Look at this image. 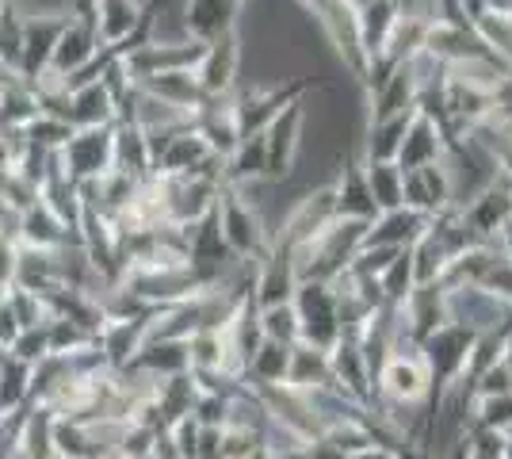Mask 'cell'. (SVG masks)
I'll use <instances>...</instances> for the list:
<instances>
[{"label":"cell","mask_w":512,"mask_h":459,"mask_svg":"<svg viewBox=\"0 0 512 459\" xmlns=\"http://www.w3.org/2000/svg\"><path fill=\"white\" fill-rule=\"evenodd\" d=\"M111 150H115V169H119V173L134 176V180H142V176L153 173L150 142H146V134L138 131L134 123H115Z\"/></svg>","instance_id":"10"},{"label":"cell","mask_w":512,"mask_h":459,"mask_svg":"<svg viewBox=\"0 0 512 459\" xmlns=\"http://www.w3.org/2000/svg\"><path fill=\"white\" fill-rule=\"evenodd\" d=\"M138 88L153 96V100H161V104H172V108L180 111H192L199 108V100H203V92L195 85V69H169V73H153L146 81H138Z\"/></svg>","instance_id":"9"},{"label":"cell","mask_w":512,"mask_h":459,"mask_svg":"<svg viewBox=\"0 0 512 459\" xmlns=\"http://www.w3.org/2000/svg\"><path fill=\"white\" fill-rule=\"evenodd\" d=\"M23 12V66L20 81H35L46 66H50V54L54 43L62 35L69 12H50V8H20Z\"/></svg>","instance_id":"2"},{"label":"cell","mask_w":512,"mask_h":459,"mask_svg":"<svg viewBox=\"0 0 512 459\" xmlns=\"http://www.w3.org/2000/svg\"><path fill=\"white\" fill-rule=\"evenodd\" d=\"M12 81H16V73H8V69L0 66V92H4V88L12 85Z\"/></svg>","instance_id":"19"},{"label":"cell","mask_w":512,"mask_h":459,"mask_svg":"<svg viewBox=\"0 0 512 459\" xmlns=\"http://www.w3.org/2000/svg\"><path fill=\"white\" fill-rule=\"evenodd\" d=\"M119 111H115V100L100 81H88V85L73 88L69 92V123L77 131H88V127H115Z\"/></svg>","instance_id":"8"},{"label":"cell","mask_w":512,"mask_h":459,"mask_svg":"<svg viewBox=\"0 0 512 459\" xmlns=\"http://www.w3.org/2000/svg\"><path fill=\"white\" fill-rule=\"evenodd\" d=\"M0 66L20 77V66H23V12L20 8H4V16H0Z\"/></svg>","instance_id":"13"},{"label":"cell","mask_w":512,"mask_h":459,"mask_svg":"<svg viewBox=\"0 0 512 459\" xmlns=\"http://www.w3.org/2000/svg\"><path fill=\"white\" fill-rule=\"evenodd\" d=\"M237 62H241V50H237V31H226L207 43L199 66H195V85L203 96H226L234 88Z\"/></svg>","instance_id":"4"},{"label":"cell","mask_w":512,"mask_h":459,"mask_svg":"<svg viewBox=\"0 0 512 459\" xmlns=\"http://www.w3.org/2000/svg\"><path fill=\"white\" fill-rule=\"evenodd\" d=\"M73 123H65V119H54V115H39L35 123H27L23 127V138L31 142V146H39V150L46 153H62L65 142L73 138Z\"/></svg>","instance_id":"14"},{"label":"cell","mask_w":512,"mask_h":459,"mask_svg":"<svg viewBox=\"0 0 512 459\" xmlns=\"http://www.w3.org/2000/svg\"><path fill=\"white\" fill-rule=\"evenodd\" d=\"M115 127H88V131H73V138L65 142V150L58 153L62 173L73 184H96L100 176L115 169V150H111Z\"/></svg>","instance_id":"1"},{"label":"cell","mask_w":512,"mask_h":459,"mask_svg":"<svg viewBox=\"0 0 512 459\" xmlns=\"http://www.w3.org/2000/svg\"><path fill=\"white\" fill-rule=\"evenodd\" d=\"M27 402H31V364L8 356L0 368V414L23 410Z\"/></svg>","instance_id":"12"},{"label":"cell","mask_w":512,"mask_h":459,"mask_svg":"<svg viewBox=\"0 0 512 459\" xmlns=\"http://www.w3.org/2000/svg\"><path fill=\"white\" fill-rule=\"evenodd\" d=\"M77 234L65 226L50 207H46L43 199L35 203V207H27L20 219H16V245H27V249H46V253H54V249H62V245H73Z\"/></svg>","instance_id":"5"},{"label":"cell","mask_w":512,"mask_h":459,"mask_svg":"<svg viewBox=\"0 0 512 459\" xmlns=\"http://www.w3.org/2000/svg\"><path fill=\"white\" fill-rule=\"evenodd\" d=\"M20 333H23V326H20V318H16V310H12V306H8V299L0 295V349H4V352L12 349Z\"/></svg>","instance_id":"17"},{"label":"cell","mask_w":512,"mask_h":459,"mask_svg":"<svg viewBox=\"0 0 512 459\" xmlns=\"http://www.w3.org/2000/svg\"><path fill=\"white\" fill-rule=\"evenodd\" d=\"M8 356H16V360L31 364V368H35V364H43L46 356H50V322L23 329L20 337H16V345L8 349Z\"/></svg>","instance_id":"16"},{"label":"cell","mask_w":512,"mask_h":459,"mask_svg":"<svg viewBox=\"0 0 512 459\" xmlns=\"http://www.w3.org/2000/svg\"><path fill=\"white\" fill-rule=\"evenodd\" d=\"M146 16L142 0H96V39L104 50L123 46Z\"/></svg>","instance_id":"7"},{"label":"cell","mask_w":512,"mask_h":459,"mask_svg":"<svg viewBox=\"0 0 512 459\" xmlns=\"http://www.w3.org/2000/svg\"><path fill=\"white\" fill-rule=\"evenodd\" d=\"M12 272H16V241L0 238V295L12 291Z\"/></svg>","instance_id":"18"},{"label":"cell","mask_w":512,"mask_h":459,"mask_svg":"<svg viewBox=\"0 0 512 459\" xmlns=\"http://www.w3.org/2000/svg\"><path fill=\"white\" fill-rule=\"evenodd\" d=\"M4 8H8V4H0V16H4Z\"/></svg>","instance_id":"20"},{"label":"cell","mask_w":512,"mask_h":459,"mask_svg":"<svg viewBox=\"0 0 512 459\" xmlns=\"http://www.w3.org/2000/svg\"><path fill=\"white\" fill-rule=\"evenodd\" d=\"M234 8L237 0H184V12H180L184 35L195 43H211L218 35L234 31Z\"/></svg>","instance_id":"6"},{"label":"cell","mask_w":512,"mask_h":459,"mask_svg":"<svg viewBox=\"0 0 512 459\" xmlns=\"http://www.w3.org/2000/svg\"><path fill=\"white\" fill-rule=\"evenodd\" d=\"M39 115H43V108H39V96H35L31 81L16 77L12 85L0 92V131H23Z\"/></svg>","instance_id":"11"},{"label":"cell","mask_w":512,"mask_h":459,"mask_svg":"<svg viewBox=\"0 0 512 459\" xmlns=\"http://www.w3.org/2000/svg\"><path fill=\"white\" fill-rule=\"evenodd\" d=\"M100 39H96V23L88 20H65L62 35H58V43H54V54H50V73H58L65 81H73L77 73H85L96 58H100Z\"/></svg>","instance_id":"3"},{"label":"cell","mask_w":512,"mask_h":459,"mask_svg":"<svg viewBox=\"0 0 512 459\" xmlns=\"http://www.w3.org/2000/svg\"><path fill=\"white\" fill-rule=\"evenodd\" d=\"M96 345V337L85 326L69 322V318H50V356H77Z\"/></svg>","instance_id":"15"}]
</instances>
